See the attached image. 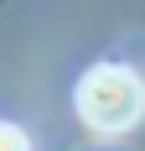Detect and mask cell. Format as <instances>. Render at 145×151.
I'll return each instance as SVG.
<instances>
[{"instance_id":"2","label":"cell","mask_w":145,"mask_h":151,"mask_svg":"<svg viewBox=\"0 0 145 151\" xmlns=\"http://www.w3.org/2000/svg\"><path fill=\"white\" fill-rule=\"evenodd\" d=\"M0 151H26V136L16 125H5V120H0Z\"/></svg>"},{"instance_id":"1","label":"cell","mask_w":145,"mask_h":151,"mask_svg":"<svg viewBox=\"0 0 145 151\" xmlns=\"http://www.w3.org/2000/svg\"><path fill=\"white\" fill-rule=\"evenodd\" d=\"M145 109V89L140 78L130 68H114V63H104V68H88L78 78V115H83L93 130L104 136H119V130H130L140 120Z\"/></svg>"}]
</instances>
